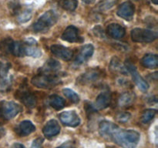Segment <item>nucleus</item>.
I'll return each mask as SVG.
<instances>
[{"mask_svg": "<svg viewBox=\"0 0 158 148\" xmlns=\"http://www.w3.org/2000/svg\"><path fill=\"white\" fill-rule=\"evenodd\" d=\"M111 103V94L110 92L106 91L103 92L98 95L95 100L93 108L94 109H103L108 107Z\"/></svg>", "mask_w": 158, "mask_h": 148, "instance_id": "nucleus-15", "label": "nucleus"}, {"mask_svg": "<svg viewBox=\"0 0 158 148\" xmlns=\"http://www.w3.org/2000/svg\"><path fill=\"white\" fill-rule=\"evenodd\" d=\"M31 17H32V12L29 9H26L19 14V15L17 16V19L20 23H25L29 21L31 19Z\"/></svg>", "mask_w": 158, "mask_h": 148, "instance_id": "nucleus-29", "label": "nucleus"}, {"mask_svg": "<svg viewBox=\"0 0 158 148\" xmlns=\"http://www.w3.org/2000/svg\"><path fill=\"white\" fill-rule=\"evenodd\" d=\"M13 43V40L12 39H6L2 43H1V49L4 52L11 53V49H12V45Z\"/></svg>", "mask_w": 158, "mask_h": 148, "instance_id": "nucleus-30", "label": "nucleus"}, {"mask_svg": "<svg viewBox=\"0 0 158 148\" xmlns=\"http://www.w3.org/2000/svg\"><path fill=\"white\" fill-rule=\"evenodd\" d=\"M61 39L68 43H79L83 39L79 35V30L74 26H69L62 34Z\"/></svg>", "mask_w": 158, "mask_h": 148, "instance_id": "nucleus-12", "label": "nucleus"}, {"mask_svg": "<svg viewBox=\"0 0 158 148\" xmlns=\"http://www.w3.org/2000/svg\"><path fill=\"white\" fill-rule=\"evenodd\" d=\"M151 2H152L154 5H156V6L158 4V0H151Z\"/></svg>", "mask_w": 158, "mask_h": 148, "instance_id": "nucleus-37", "label": "nucleus"}, {"mask_svg": "<svg viewBox=\"0 0 158 148\" xmlns=\"http://www.w3.org/2000/svg\"><path fill=\"white\" fill-rule=\"evenodd\" d=\"M10 65L7 63H0V77H6Z\"/></svg>", "mask_w": 158, "mask_h": 148, "instance_id": "nucleus-31", "label": "nucleus"}, {"mask_svg": "<svg viewBox=\"0 0 158 148\" xmlns=\"http://www.w3.org/2000/svg\"><path fill=\"white\" fill-rule=\"evenodd\" d=\"M131 118V114L129 113H123L117 116V120L120 122H127Z\"/></svg>", "mask_w": 158, "mask_h": 148, "instance_id": "nucleus-33", "label": "nucleus"}, {"mask_svg": "<svg viewBox=\"0 0 158 148\" xmlns=\"http://www.w3.org/2000/svg\"><path fill=\"white\" fill-rule=\"evenodd\" d=\"M58 18V14L55 11H46L34 23L32 26V29L36 32H46L57 23Z\"/></svg>", "mask_w": 158, "mask_h": 148, "instance_id": "nucleus-2", "label": "nucleus"}, {"mask_svg": "<svg viewBox=\"0 0 158 148\" xmlns=\"http://www.w3.org/2000/svg\"><path fill=\"white\" fill-rule=\"evenodd\" d=\"M50 51L54 56L58 58L64 60V61H69L73 57V51L69 48L66 47L64 46L59 44H55L51 46Z\"/></svg>", "mask_w": 158, "mask_h": 148, "instance_id": "nucleus-9", "label": "nucleus"}, {"mask_svg": "<svg viewBox=\"0 0 158 148\" xmlns=\"http://www.w3.org/2000/svg\"><path fill=\"white\" fill-rule=\"evenodd\" d=\"M134 100H135V95L133 92H127L120 96L118 100V104L121 107H126L132 105Z\"/></svg>", "mask_w": 158, "mask_h": 148, "instance_id": "nucleus-21", "label": "nucleus"}, {"mask_svg": "<svg viewBox=\"0 0 158 148\" xmlns=\"http://www.w3.org/2000/svg\"><path fill=\"white\" fill-rule=\"evenodd\" d=\"M102 77V72L98 69H92L86 71L79 77L78 80L83 84H91L96 83Z\"/></svg>", "mask_w": 158, "mask_h": 148, "instance_id": "nucleus-10", "label": "nucleus"}, {"mask_svg": "<svg viewBox=\"0 0 158 148\" xmlns=\"http://www.w3.org/2000/svg\"><path fill=\"white\" fill-rule=\"evenodd\" d=\"M106 33L114 39H120L126 34L124 28L117 23H111L106 28Z\"/></svg>", "mask_w": 158, "mask_h": 148, "instance_id": "nucleus-17", "label": "nucleus"}, {"mask_svg": "<svg viewBox=\"0 0 158 148\" xmlns=\"http://www.w3.org/2000/svg\"><path fill=\"white\" fill-rule=\"evenodd\" d=\"M126 69L131 73V75L132 76V78L134 80V83L138 86V88L140 90L147 91L149 89V85H148V82L139 74L135 66H134L132 63H126Z\"/></svg>", "mask_w": 158, "mask_h": 148, "instance_id": "nucleus-6", "label": "nucleus"}, {"mask_svg": "<svg viewBox=\"0 0 158 148\" xmlns=\"http://www.w3.org/2000/svg\"><path fill=\"white\" fill-rule=\"evenodd\" d=\"M82 1H83V2L86 3V4H91V3L94 2L95 0H82Z\"/></svg>", "mask_w": 158, "mask_h": 148, "instance_id": "nucleus-36", "label": "nucleus"}, {"mask_svg": "<svg viewBox=\"0 0 158 148\" xmlns=\"http://www.w3.org/2000/svg\"><path fill=\"white\" fill-rule=\"evenodd\" d=\"M63 92L66 96V97H67L73 103H78L80 102V97H79L77 92H75L72 89H69V88H66V89H63Z\"/></svg>", "mask_w": 158, "mask_h": 148, "instance_id": "nucleus-28", "label": "nucleus"}, {"mask_svg": "<svg viewBox=\"0 0 158 148\" xmlns=\"http://www.w3.org/2000/svg\"><path fill=\"white\" fill-rule=\"evenodd\" d=\"M60 5L64 10L73 12L77 9L78 2L77 0H60Z\"/></svg>", "mask_w": 158, "mask_h": 148, "instance_id": "nucleus-25", "label": "nucleus"}, {"mask_svg": "<svg viewBox=\"0 0 158 148\" xmlns=\"http://www.w3.org/2000/svg\"><path fill=\"white\" fill-rule=\"evenodd\" d=\"M60 132V126L56 120H50L46 123L43 129V133L46 137H56Z\"/></svg>", "mask_w": 158, "mask_h": 148, "instance_id": "nucleus-16", "label": "nucleus"}, {"mask_svg": "<svg viewBox=\"0 0 158 148\" xmlns=\"http://www.w3.org/2000/svg\"><path fill=\"white\" fill-rule=\"evenodd\" d=\"M56 148H75V142L72 140H68V141L64 142L60 146H57Z\"/></svg>", "mask_w": 158, "mask_h": 148, "instance_id": "nucleus-34", "label": "nucleus"}, {"mask_svg": "<svg viewBox=\"0 0 158 148\" xmlns=\"http://www.w3.org/2000/svg\"><path fill=\"white\" fill-rule=\"evenodd\" d=\"M110 139L123 148H135L140 141V135L134 130H120L118 127Z\"/></svg>", "mask_w": 158, "mask_h": 148, "instance_id": "nucleus-1", "label": "nucleus"}, {"mask_svg": "<svg viewBox=\"0 0 158 148\" xmlns=\"http://www.w3.org/2000/svg\"><path fill=\"white\" fill-rule=\"evenodd\" d=\"M10 148H26V147H25L24 145L22 144V143H13L12 146H11Z\"/></svg>", "mask_w": 158, "mask_h": 148, "instance_id": "nucleus-35", "label": "nucleus"}, {"mask_svg": "<svg viewBox=\"0 0 158 148\" xmlns=\"http://www.w3.org/2000/svg\"><path fill=\"white\" fill-rule=\"evenodd\" d=\"M60 120L64 125L70 127H76L80 123V118L75 110L65 111L59 115Z\"/></svg>", "mask_w": 158, "mask_h": 148, "instance_id": "nucleus-7", "label": "nucleus"}, {"mask_svg": "<svg viewBox=\"0 0 158 148\" xmlns=\"http://www.w3.org/2000/svg\"><path fill=\"white\" fill-rule=\"evenodd\" d=\"M49 105L52 106L53 109L60 110V109H63L66 105V102H65L64 99L62 98L61 97L58 95H52L49 97Z\"/></svg>", "mask_w": 158, "mask_h": 148, "instance_id": "nucleus-23", "label": "nucleus"}, {"mask_svg": "<svg viewBox=\"0 0 158 148\" xmlns=\"http://www.w3.org/2000/svg\"><path fill=\"white\" fill-rule=\"evenodd\" d=\"M21 110V106L13 101H2L0 103V115L5 120L14 118Z\"/></svg>", "mask_w": 158, "mask_h": 148, "instance_id": "nucleus-5", "label": "nucleus"}, {"mask_svg": "<svg viewBox=\"0 0 158 148\" xmlns=\"http://www.w3.org/2000/svg\"><path fill=\"white\" fill-rule=\"evenodd\" d=\"M117 128H118V126H117L115 123L107 121V120H103L100 122L99 125V132L103 137L110 139L113 134L115 132Z\"/></svg>", "mask_w": 158, "mask_h": 148, "instance_id": "nucleus-13", "label": "nucleus"}, {"mask_svg": "<svg viewBox=\"0 0 158 148\" xmlns=\"http://www.w3.org/2000/svg\"><path fill=\"white\" fill-rule=\"evenodd\" d=\"M131 39L135 43H148L157 39V33L152 30L142 28H135L131 31Z\"/></svg>", "mask_w": 158, "mask_h": 148, "instance_id": "nucleus-4", "label": "nucleus"}, {"mask_svg": "<svg viewBox=\"0 0 158 148\" xmlns=\"http://www.w3.org/2000/svg\"><path fill=\"white\" fill-rule=\"evenodd\" d=\"M141 63L148 69H156L158 66V57L155 54H147L141 60Z\"/></svg>", "mask_w": 158, "mask_h": 148, "instance_id": "nucleus-20", "label": "nucleus"}, {"mask_svg": "<svg viewBox=\"0 0 158 148\" xmlns=\"http://www.w3.org/2000/svg\"><path fill=\"white\" fill-rule=\"evenodd\" d=\"M157 114V110L154 109H148L143 111L141 116V121L143 123H148L154 118Z\"/></svg>", "mask_w": 158, "mask_h": 148, "instance_id": "nucleus-26", "label": "nucleus"}, {"mask_svg": "<svg viewBox=\"0 0 158 148\" xmlns=\"http://www.w3.org/2000/svg\"><path fill=\"white\" fill-rule=\"evenodd\" d=\"M60 68H61V64L60 62L53 59H49L45 63L43 67H41L40 71L43 73H50V72H56L57 70L60 69Z\"/></svg>", "mask_w": 158, "mask_h": 148, "instance_id": "nucleus-19", "label": "nucleus"}, {"mask_svg": "<svg viewBox=\"0 0 158 148\" xmlns=\"http://www.w3.org/2000/svg\"><path fill=\"white\" fill-rule=\"evenodd\" d=\"M43 139L41 138V137H39V138L33 140L31 148H43Z\"/></svg>", "mask_w": 158, "mask_h": 148, "instance_id": "nucleus-32", "label": "nucleus"}, {"mask_svg": "<svg viewBox=\"0 0 158 148\" xmlns=\"http://www.w3.org/2000/svg\"><path fill=\"white\" fill-rule=\"evenodd\" d=\"M35 130V126L30 120H23L15 128V132L20 137H26Z\"/></svg>", "mask_w": 158, "mask_h": 148, "instance_id": "nucleus-18", "label": "nucleus"}, {"mask_svg": "<svg viewBox=\"0 0 158 148\" xmlns=\"http://www.w3.org/2000/svg\"><path fill=\"white\" fill-rule=\"evenodd\" d=\"M61 80L57 76L42 73L35 76L31 80L33 86L42 89H51L60 84Z\"/></svg>", "mask_w": 158, "mask_h": 148, "instance_id": "nucleus-3", "label": "nucleus"}, {"mask_svg": "<svg viewBox=\"0 0 158 148\" xmlns=\"http://www.w3.org/2000/svg\"><path fill=\"white\" fill-rule=\"evenodd\" d=\"M118 0H103L100 4L98 5V9L100 12H105L111 8L114 7L116 4H117Z\"/></svg>", "mask_w": 158, "mask_h": 148, "instance_id": "nucleus-27", "label": "nucleus"}, {"mask_svg": "<svg viewBox=\"0 0 158 148\" xmlns=\"http://www.w3.org/2000/svg\"><path fill=\"white\" fill-rule=\"evenodd\" d=\"M11 53L15 56H24V43L17 41L12 43Z\"/></svg>", "mask_w": 158, "mask_h": 148, "instance_id": "nucleus-24", "label": "nucleus"}, {"mask_svg": "<svg viewBox=\"0 0 158 148\" xmlns=\"http://www.w3.org/2000/svg\"><path fill=\"white\" fill-rule=\"evenodd\" d=\"M94 52V47L92 44L84 45L81 48L80 53L77 55V58H76V63H78V64L86 63V61H88L92 57Z\"/></svg>", "mask_w": 158, "mask_h": 148, "instance_id": "nucleus-14", "label": "nucleus"}, {"mask_svg": "<svg viewBox=\"0 0 158 148\" xmlns=\"http://www.w3.org/2000/svg\"><path fill=\"white\" fill-rule=\"evenodd\" d=\"M21 101L28 108H33L36 105V98L29 92H23L22 93Z\"/></svg>", "mask_w": 158, "mask_h": 148, "instance_id": "nucleus-22", "label": "nucleus"}, {"mask_svg": "<svg viewBox=\"0 0 158 148\" xmlns=\"http://www.w3.org/2000/svg\"><path fill=\"white\" fill-rule=\"evenodd\" d=\"M134 13H135V6H134V3L130 1L122 3L119 6L117 12V15L119 17L125 20H127V21L132 19Z\"/></svg>", "mask_w": 158, "mask_h": 148, "instance_id": "nucleus-8", "label": "nucleus"}, {"mask_svg": "<svg viewBox=\"0 0 158 148\" xmlns=\"http://www.w3.org/2000/svg\"><path fill=\"white\" fill-rule=\"evenodd\" d=\"M24 56L39 58L42 56V51L37 46L36 41L33 39H28L24 42Z\"/></svg>", "mask_w": 158, "mask_h": 148, "instance_id": "nucleus-11", "label": "nucleus"}]
</instances>
